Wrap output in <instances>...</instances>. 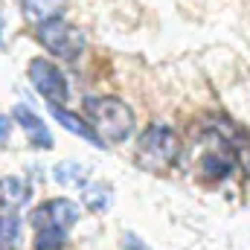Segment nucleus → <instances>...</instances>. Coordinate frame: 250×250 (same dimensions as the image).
Listing matches in <instances>:
<instances>
[{
	"label": "nucleus",
	"mask_w": 250,
	"mask_h": 250,
	"mask_svg": "<svg viewBox=\"0 0 250 250\" xmlns=\"http://www.w3.org/2000/svg\"><path fill=\"white\" fill-rule=\"evenodd\" d=\"M84 114L90 117V123L99 131V137L105 143H111V146H120L134 134V111L125 105L123 99L87 96L84 99Z\"/></svg>",
	"instance_id": "obj_1"
},
{
	"label": "nucleus",
	"mask_w": 250,
	"mask_h": 250,
	"mask_svg": "<svg viewBox=\"0 0 250 250\" xmlns=\"http://www.w3.org/2000/svg\"><path fill=\"white\" fill-rule=\"evenodd\" d=\"M181 137L163 123H151L137 140V163L151 172H166L181 160Z\"/></svg>",
	"instance_id": "obj_2"
},
{
	"label": "nucleus",
	"mask_w": 250,
	"mask_h": 250,
	"mask_svg": "<svg viewBox=\"0 0 250 250\" xmlns=\"http://www.w3.org/2000/svg\"><path fill=\"white\" fill-rule=\"evenodd\" d=\"M35 38H38V44H41L47 53L59 56L64 62H76V59L84 53V32H82L79 26L62 21V18L41 21V23L35 26Z\"/></svg>",
	"instance_id": "obj_3"
},
{
	"label": "nucleus",
	"mask_w": 250,
	"mask_h": 250,
	"mask_svg": "<svg viewBox=\"0 0 250 250\" xmlns=\"http://www.w3.org/2000/svg\"><path fill=\"white\" fill-rule=\"evenodd\" d=\"M26 73H29L32 87L47 99V105H64L70 99L67 79H64V73L50 59H32L29 67H26Z\"/></svg>",
	"instance_id": "obj_4"
},
{
	"label": "nucleus",
	"mask_w": 250,
	"mask_h": 250,
	"mask_svg": "<svg viewBox=\"0 0 250 250\" xmlns=\"http://www.w3.org/2000/svg\"><path fill=\"white\" fill-rule=\"evenodd\" d=\"M82 218V209L76 201L70 198H50V201H41L32 212H29V224L32 230L38 227H47V224H59L64 230H73Z\"/></svg>",
	"instance_id": "obj_5"
},
{
	"label": "nucleus",
	"mask_w": 250,
	"mask_h": 250,
	"mask_svg": "<svg viewBox=\"0 0 250 250\" xmlns=\"http://www.w3.org/2000/svg\"><path fill=\"white\" fill-rule=\"evenodd\" d=\"M221 137V134H218ZM233 146L221 137L218 140V146H209L204 154H201V160H198V175H201V181H209V184H221V181H227L230 175H233V169H236V151H230Z\"/></svg>",
	"instance_id": "obj_6"
},
{
	"label": "nucleus",
	"mask_w": 250,
	"mask_h": 250,
	"mask_svg": "<svg viewBox=\"0 0 250 250\" xmlns=\"http://www.w3.org/2000/svg\"><path fill=\"white\" fill-rule=\"evenodd\" d=\"M12 120L23 128V134L29 137L32 148H38V151H50V148H53V134H50V128L44 125V120H41L38 114H32L26 105H15V108H12Z\"/></svg>",
	"instance_id": "obj_7"
},
{
	"label": "nucleus",
	"mask_w": 250,
	"mask_h": 250,
	"mask_svg": "<svg viewBox=\"0 0 250 250\" xmlns=\"http://www.w3.org/2000/svg\"><path fill=\"white\" fill-rule=\"evenodd\" d=\"M50 114H53V117H56V123H59V125H64V128H67L70 134H76V137L87 140L90 146H99V148L105 146V140L99 137V131H96L93 125H87L84 120H82V117H79V114L67 111L64 105H50Z\"/></svg>",
	"instance_id": "obj_8"
},
{
	"label": "nucleus",
	"mask_w": 250,
	"mask_h": 250,
	"mask_svg": "<svg viewBox=\"0 0 250 250\" xmlns=\"http://www.w3.org/2000/svg\"><path fill=\"white\" fill-rule=\"evenodd\" d=\"M32 198V187L18 178V175H6L0 178V207H9V209H18L23 204H29Z\"/></svg>",
	"instance_id": "obj_9"
},
{
	"label": "nucleus",
	"mask_w": 250,
	"mask_h": 250,
	"mask_svg": "<svg viewBox=\"0 0 250 250\" xmlns=\"http://www.w3.org/2000/svg\"><path fill=\"white\" fill-rule=\"evenodd\" d=\"M87 178H90V166L87 163H79V160H62L53 166V181L70 189H84L87 187Z\"/></svg>",
	"instance_id": "obj_10"
},
{
	"label": "nucleus",
	"mask_w": 250,
	"mask_h": 250,
	"mask_svg": "<svg viewBox=\"0 0 250 250\" xmlns=\"http://www.w3.org/2000/svg\"><path fill=\"white\" fill-rule=\"evenodd\" d=\"M21 242V215L9 207H0V250H15Z\"/></svg>",
	"instance_id": "obj_11"
},
{
	"label": "nucleus",
	"mask_w": 250,
	"mask_h": 250,
	"mask_svg": "<svg viewBox=\"0 0 250 250\" xmlns=\"http://www.w3.org/2000/svg\"><path fill=\"white\" fill-rule=\"evenodd\" d=\"M67 239H70V230H64L59 224H47V227L35 230L32 248L35 250H64L67 248Z\"/></svg>",
	"instance_id": "obj_12"
},
{
	"label": "nucleus",
	"mask_w": 250,
	"mask_h": 250,
	"mask_svg": "<svg viewBox=\"0 0 250 250\" xmlns=\"http://www.w3.org/2000/svg\"><path fill=\"white\" fill-rule=\"evenodd\" d=\"M82 201H84V207L93 212V215H99V212H108L111 209V201H114V195H111V187L108 184H87V187L82 189Z\"/></svg>",
	"instance_id": "obj_13"
},
{
	"label": "nucleus",
	"mask_w": 250,
	"mask_h": 250,
	"mask_svg": "<svg viewBox=\"0 0 250 250\" xmlns=\"http://www.w3.org/2000/svg\"><path fill=\"white\" fill-rule=\"evenodd\" d=\"M64 3L67 0H23V12H26V18H32L35 23H41V21L59 18Z\"/></svg>",
	"instance_id": "obj_14"
},
{
	"label": "nucleus",
	"mask_w": 250,
	"mask_h": 250,
	"mask_svg": "<svg viewBox=\"0 0 250 250\" xmlns=\"http://www.w3.org/2000/svg\"><path fill=\"white\" fill-rule=\"evenodd\" d=\"M123 250H151V248H148V242H143L137 233L128 230V233L123 236Z\"/></svg>",
	"instance_id": "obj_15"
},
{
	"label": "nucleus",
	"mask_w": 250,
	"mask_h": 250,
	"mask_svg": "<svg viewBox=\"0 0 250 250\" xmlns=\"http://www.w3.org/2000/svg\"><path fill=\"white\" fill-rule=\"evenodd\" d=\"M9 137H12V120L6 114H0V148L9 143Z\"/></svg>",
	"instance_id": "obj_16"
},
{
	"label": "nucleus",
	"mask_w": 250,
	"mask_h": 250,
	"mask_svg": "<svg viewBox=\"0 0 250 250\" xmlns=\"http://www.w3.org/2000/svg\"><path fill=\"white\" fill-rule=\"evenodd\" d=\"M0 41H3V12H0Z\"/></svg>",
	"instance_id": "obj_17"
}]
</instances>
